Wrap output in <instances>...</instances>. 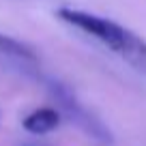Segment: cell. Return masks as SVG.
Returning <instances> with one entry per match:
<instances>
[{
    "label": "cell",
    "mask_w": 146,
    "mask_h": 146,
    "mask_svg": "<svg viewBox=\"0 0 146 146\" xmlns=\"http://www.w3.org/2000/svg\"><path fill=\"white\" fill-rule=\"evenodd\" d=\"M58 17L62 22L84 30L86 35L99 39L105 47L120 54L135 69L146 71V41L140 39L135 32L127 30L125 26L112 22V19H105V17L86 13V11H78V9H60Z\"/></svg>",
    "instance_id": "cell-1"
},
{
    "label": "cell",
    "mask_w": 146,
    "mask_h": 146,
    "mask_svg": "<svg viewBox=\"0 0 146 146\" xmlns=\"http://www.w3.org/2000/svg\"><path fill=\"white\" fill-rule=\"evenodd\" d=\"M24 129L28 133H35V135H43V133L54 131L56 127L60 125V112L54 108H39L35 112L24 118Z\"/></svg>",
    "instance_id": "cell-2"
},
{
    "label": "cell",
    "mask_w": 146,
    "mask_h": 146,
    "mask_svg": "<svg viewBox=\"0 0 146 146\" xmlns=\"http://www.w3.org/2000/svg\"><path fill=\"white\" fill-rule=\"evenodd\" d=\"M0 54L11 56V58H17V60H28V62H36V54L30 45L17 41L9 35H2L0 32Z\"/></svg>",
    "instance_id": "cell-3"
}]
</instances>
